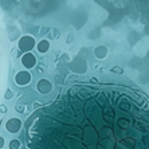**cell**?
Here are the masks:
<instances>
[{
	"label": "cell",
	"mask_w": 149,
	"mask_h": 149,
	"mask_svg": "<svg viewBox=\"0 0 149 149\" xmlns=\"http://www.w3.org/2000/svg\"><path fill=\"white\" fill-rule=\"evenodd\" d=\"M4 146V140H3V137H0V148H3Z\"/></svg>",
	"instance_id": "277c9868"
},
{
	"label": "cell",
	"mask_w": 149,
	"mask_h": 149,
	"mask_svg": "<svg viewBox=\"0 0 149 149\" xmlns=\"http://www.w3.org/2000/svg\"><path fill=\"white\" fill-rule=\"evenodd\" d=\"M26 149H149V98L109 82L70 86L34 113Z\"/></svg>",
	"instance_id": "6da1fadb"
},
{
	"label": "cell",
	"mask_w": 149,
	"mask_h": 149,
	"mask_svg": "<svg viewBox=\"0 0 149 149\" xmlns=\"http://www.w3.org/2000/svg\"><path fill=\"white\" fill-rule=\"evenodd\" d=\"M20 125H22V122L19 121V120H11V121H8V124H7L8 132H11V133L19 132V129H20Z\"/></svg>",
	"instance_id": "7a4b0ae2"
},
{
	"label": "cell",
	"mask_w": 149,
	"mask_h": 149,
	"mask_svg": "<svg viewBox=\"0 0 149 149\" xmlns=\"http://www.w3.org/2000/svg\"><path fill=\"white\" fill-rule=\"evenodd\" d=\"M20 148V141L19 140H12L10 142V149H19Z\"/></svg>",
	"instance_id": "3957f363"
}]
</instances>
